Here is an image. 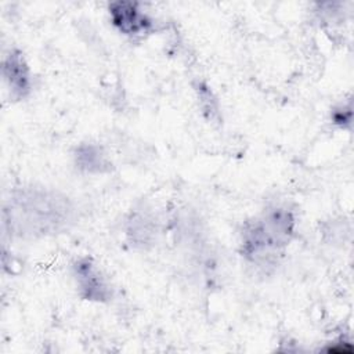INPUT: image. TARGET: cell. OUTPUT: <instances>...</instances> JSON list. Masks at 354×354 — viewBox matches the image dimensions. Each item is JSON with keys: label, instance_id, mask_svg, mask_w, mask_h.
Here are the masks:
<instances>
[{"label": "cell", "instance_id": "3", "mask_svg": "<svg viewBox=\"0 0 354 354\" xmlns=\"http://www.w3.org/2000/svg\"><path fill=\"white\" fill-rule=\"evenodd\" d=\"M77 275L80 279V285L87 292L88 297H93L97 300L104 297L105 286H104L101 278L98 277L95 268L93 267V264L88 260L79 263Z\"/></svg>", "mask_w": 354, "mask_h": 354}, {"label": "cell", "instance_id": "1", "mask_svg": "<svg viewBox=\"0 0 354 354\" xmlns=\"http://www.w3.org/2000/svg\"><path fill=\"white\" fill-rule=\"evenodd\" d=\"M112 24L124 35L138 36L152 28V19L133 1H113L108 6Z\"/></svg>", "mask_w": 354, "mask_h": 354}, {"label": "cell", "instance_id": "2", "mask_svg": "<svg viewBox=\"0 0 354 354\" xmlns=\"http://www.w3.org/2000/svg\"><path fill=\"white\" fill-rule=\"evenodd\" d=\"M3 73L14 94L25 95L29 91V69L19 51H10L4 61Z\"/></svg>", "mask_w": 354, "mask_h": 354}]
</instances>
